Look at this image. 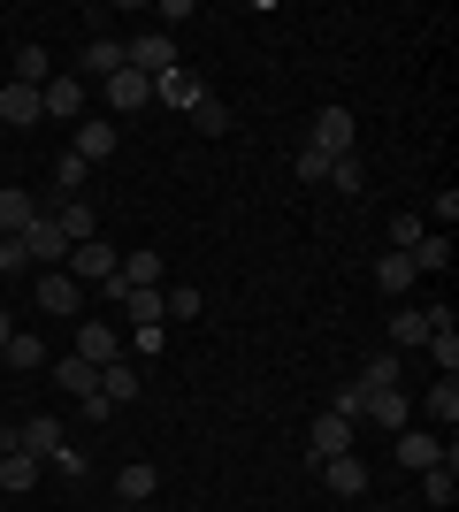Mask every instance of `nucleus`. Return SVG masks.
I'll list each match as a JSON object with an SVG mask.
<instances>
[{"instance_id": "nucleus-23", "label": "nucleus", "mask_w": 459, "mask_h": 512, "mask_svg": "<svg viewBox=\"0 0 459 512\" xmlns=\"http://www.w3.org/2000/svg\"><path fill=\"white\" fill-rule=\"evenodd\" d=\"M153 490H161V467H146V459H131V467L115 474V497H123V505H146Z\"/></svg>"}, {"instance_id": "nucleus-31", "label": "nucleus", "mask_w": 459, "mask_h": 512, "mask_svg": "<svg viewBox=\"0 0 459 512\" xmlns=\"http://www.w3.org/2000/svg\"><path fill=\"white\" fill-rule=\"evenodd\" d=\"M131 299V329H169V306H161V291H123Z\"/></svg>"}, {"instance_id": "nucleus-24", "label": "nucleus", "mask_w": 459, "mask_h": 512, "mask_svg": "<svg viewBox=\"0 0 459 512\" xmlns=\"http://www.w3.org/2000/svg\"><path fill=\"white\" fill-rule=\"evenodd\" d=\"M421 497L437 512H452V497H459V459H444V467H421Z\"/></svg>"}, {"instance_id": "nucleus-12", "label": "nucleus", "mask_w": 459, "mask_h": 512, "mask_svg": "<svg viewBox=\"0 0 459 512\" xmlns=\"http://www.w3.org/2000/svg\"><path fill=\"white\" fill-rule=\"evenodd\" d=\"M77 360H85V367H108V360H123V337H115L108 321H77Z\"/></svg>"}, {"instance_id": "nucleus-3", "label": "nucleus", "mask_w": 459, "mask_h": 512, "mask_svg": "<svg viewBox=\"0 0 459 512\" xmlns=\"http://www.w3.org/2000/svg\"><path fill=\"white\" fill-rule=\"evenodd\" d=\"M115 268H123V253H115L108 237H92V245H69V260H62V276H77V283H108Z\"/></svg>"}, {"instance_id": "nucleus-14", "label": "nucleus", "mask_w": 459, "mask_h": 512, "mask_svg": "<svg viewBox=\"0 0 459 512\" xmlns=\"http://www.w3.org/2000/svg\"><path fill=\"white\" fill-rule=\"evenodd\" d=\"M115 146H123V138H115V123H108V115H85V123H77V146H69V153H77V161L92 169V161H108Z\"/></svg>"}, {"instance_id": "nucleus-6", "label": "nucleus", "mask_w": 459, "mask_h": 512, "mask_svg": "<svg viewBox=\"0 0 459 512\" xmlns=\"http://www.w3.org/2000/svg\"><path fill=\"white\" fill-rule=\"evenodd\" d=\"M115 69H123V39H115V31L85 39V54H77V77H85V85H108Z\"/></svg>"}, {"instance_id": "nucleus-29", "label": "nucleus", "mask_w": 459, "mask_h": 512, "mask_svg": "<svg viewBox=\"0 0 459 512\" xmlns=\"http://www.w3.org/2000/svg\"><path fill=\"white\" fill-rule=\"evenodd\" d=\"M375 283H383L391 299H406V291H414V260H406V253H383V260H375Z\"/></svg>"}, {"instance_id": "nucleus-16", "label": "nucleus", "mask_w": 459, "mask_h": 512, "mask_svg": "<svg viewBox=\"0 0 459 512\" xmlns=\"http://www.w3.org/2000/svg\"><path fill=\"white\" fill-rule=\"evenodd\" d=\"M337 451H352V421L345 413H314V467H322V459H337Z\"/></svg>"}, {"instance_id": "nucleus-25", "label": "nucleus", "mask_w": 459, "mask_h": 512, "mask_svg": "<svg viewBox=\"0 0 459 512\" xmlns=\"http://www.w3.org/2000/svg\"><path fill=\"white\" fill-rule=\"evenodd\" d=\"M406 260H414V276H444V268H452V237H444V230H429V237H421V245H414Z\"/></svg>"}, {"instance_id": "nucleus-15", "label": "nucleus", "mask_w": 459, "mask_h": 512, "mask_svg": "<svg viewBox=\"0 0 459 512\" xmlns=\"http://www.w3.org/2000/svg\"><path fill=\"white\" fill-rule=\"evenodd\" d=\"M46 214L62 222V237H69V245H92V237H100V214H92L85 199H54V207H46Z\"/></svg>"}, {"instance_id": "nucleus-22", "label": "nucleus", "mask_w": 459, "mask_h": 512, "mask_svg": "<svg viewBox=\"0 0 459 512\" xmlns=\"http://www.w3.org/2000/svg\"><path fill=\"white\" fill-rule=\"evenodd\" d=\"M39 314H77V276L46 268V276H39Z\"/></svg>"}, {"instance_id": "nucleus-27", "label": "nucleus", "mask_w": 459, "mask_h": 512, "mask_svg": "<svg viewBox=\"0 0 459 512\" xmlns=\"http://www.w3.org/2000/svg\"><path fill=\"white\" fill-rule=\"evenodd\" d=\"M421 413H429L437 428H452V421H459V375H437V390L421 398Z\"/></svg>"}, {"instance_id": "nucleus-40", "label": "nucleus", "mask_w": 459, "mask_h": 512, "mask_svg": "<svg viewBox=\"0 0 459 512\" xmlns=\"http://www.w3.org/2000/svg\"><path fill=\"white\" fill-rule=\"evenodd\" d=\"M360 383H368V390H398V352H375Z\"/></svg>"}, {"instance_id": "nucleus-21", "label": "nucleus", "mask_w": 459, "mask_h": 512, "mask_svg": "<svg viewBox=\"0 0 459 512\" xmlns=\"http://www.w3.org/2000/svg\"><path fill=\"white\" fill-rule=\"evenodd\" d=\"M31 222H39V199L8 184V192H0V237H23V230H31Z\"/></svg>"}, {"instance_id": "nucleus-10", "label": "nucleus", "mask_w": 459, "mask_h": 512, "mask_svg": "<svg viewBox=\"0 0 459 512\" xmlns=\"http://www.w3.org/2000/svg\"><path fill=\"white\" fill-rule=\"evenodd\" d=\"M16 444H23V451H31V459H39V467H46V459H54V451L69 444V428L54 421V413H31V421L16 428Z\"/></svg>"}, {"instance_id": "nucleus-38", "label": "nucleus", "mask_w": 459, "mask_h": 512, "mask_svg": "<svg viewBox=\"0 0 459 512\" xmlns=\"http://www.w3.org/2000/svg\"><path fill=\"white\" fill-rule=\"evenodd\" d=\"M85 161H77V153H62V161H54V184H62V199H77V192H85Z\"/></svg>"}, {"instance_id": "nucleus-13", "label": "nucleus", "mask_w": 459, "mask_h": 512, "mask_svg": "<svg viewBox=\"0 0 459 512\" xmlns=\"http://www.w3.org/2000/svg\"><path fill=\"white\" fill-rule=\"evenodd\" d=\"M161 276H169V260L138 245V253L123 260V268H115V291H161Z\"/></svg>"}, {"instance_id": "nucleus-19", "label": "nucleus", "mask_w": 459, "mask_h": 512, "mask_svg": "<svg viewBox=\"0 0 459 512\" xmlns=\"http://www.w3.org/2000/svg\"><path fill=\"white\" fill-rule=\"evenodd\" d=\"M0 490L31 497V490H39V459H31V451H0Z\"/></svg>"}, {"instance_id": "nucleus-2", "label": "nucleus", "mask_w": 459, "mask_h": 512, "mask_svg": "<svg viewBox=\"0 0 459 512\" xmlns=\"http://www.w3.org/2000/svg\"><path fill=\"white\" fill-rule=\"evenodd\" d=\"M123 62L153 85V77H169V69H176V39H169V31H138V39H123Z\"/></svg>"}, {"instance_id": "nucleus-36", "label": "nucleus", "mask_w": 459, "mask_h": 512, "mask_svg": "<svg viewBox=\"0 0 459 512\" xmlns=\"http://www.w3.org/2000/svg\"><path fill=\"white\" fill-rule=\"evenodd\" d=\"M161 306H169V321H192L199 314V291H192V283H161Z\"/></svg>"}, {"instance_id": "nucleus-35", "label": "nucleus", "mask_w": 459, "mask_h": 512, "mask_svg": "<svg viewBox=\"0 0 459 512\" xmlns=\"http://www.w3.org/2000/svg\"><path fill=\"white\" fill-rule=\"evenodd\" d=\"M54 62H46V46H16V85H46Z\"/></svg>"}, {"instance_id": "nucleus-41", "label": "nucleus", "mask_w": 459, "mask_h": 512, "mask_svg": "<svg viewBox=\"0 0 459 512\" xmlns=\"http://www.w3.org/2000/svg\"><path fill=\"white\" fill-rule=\"evenodd\" d=\"M291 169H299V176H306V184H329V153H314V146H306V153H299V161H291Z\"/></svg>"}, {"instance_id": "nucleus-32", "label": "nucleus", "mask_w": 459, "mask_h": 512, "mask_svg": "<svg viewBox=\"0 0 459 512\" xmlns=\"http://www.w3.org/2000/svg\"><path fill=\"white\" fill-rule=\"evenodd\" d=\"M329 192H345V199H360V192H368V169H360V153L329 161Z\"/></svg>"}, {"instance_id": "nucleus-17", "label": "nucleus", "mask_w": 459, "mask_h": 512, "mask_svg": "<svg viewBox=\"0 0 459 512\" xmlns=\"http://www.w3.org/2000/svg\"><path fill=\"white\" fill-rule=\"evenodd\" d=\"M199 92H207V85H199V69H184V62H176L169 77H153V100L184 107V115H192V100H199Z\"/></svg>"}, {"instance_id": "nucleus-43", "label": "nucleus", "mask_w": 459, "mask_h": 512, "mask_svg": "<svg viewBox=\"0 0 459 512\" xmlns=\"http://www.w3.org/2000/svg\"><path fill=\"white\" fill-rule=\"evenodd\" d=\"M0 268H31V253H23V237H0Z\"/></svg>"}, {"instance_id": "nucleus-44", "label": "nucleus", "mask_w": 459, "mask_h": 512, "mask_svg": "<svg viewBox=\"0 0 459 512\" xmlns=\"http://www.w3.org/2000/svg\"><path fill=\"white\" fill-rule=\"evenodd\" d=\"M8 337H16V321H8V314H0V344H8Z\"/></svg>"}, {"instance_id": "nucleus-11", "label": "nucleus", "mask_w": 459, "mask_h": 512, "mask_svg": "<svg viewBox=\"0 0 459 512\" xmlns=\"http://www.w3.org/2000/svg\"><path fill=\"white\" fill-rule=\"evenodd\" d=\"M444 459H459V451H444L437 436H429V428H398V467H444Z\"/></svg>"}, {"instance_id": "nucleus-26", "label": "nucleus", "mask_w": 459, "mask_h": 512, "mask_svg": "<svg viewBox=\"0 0 459 512\" xmlns=\"http://www.w3.org/2000/svg\"><path fill=\"white\" fill-rule=\"evenodd\" d=\"M100 398H108V406H131V398H138V367L108 360V367H100Z\"/></svg>"}, {"instance_id": "nucleus-7", "label": "nucleus", "mask_w": 459, "mask_h": 512, "mask_svg": "<svg viewBox=\"0 0 459 512\" xmlns=\"http://www.w3.org/2000/svg\"><path fill=\"white\" fill-rule=\"evenodd\" d=\"M352 107H322V115H314V153H329V161H345L352 153Z\"/></svg>"}, {"instance_id": "nucleus-1", "label": "nucleus", "mask_w": 459, "mask_h": 512, "mask_svg": "<svg viewBox=\"0 0 459 512\" xmlns=\"http://www.w3.org/2000/svg\"><path fill=\"white\" fill-rule=\"evenodd\" d=\"M85 100H92V85L69 69V77H46L39 85V107H46V123H85Z\"/></svg>"}, {"instance_id": "nucleus-5", "label": "nucleus", "mask_w": 459, "mask_h": 512, "mask_svg": "<svg viewBox=\"0 0 459 512\" xmlns=\"http://www.w3.org/2000/svg\"><path fill=\"white\" fill-rule=\"evenodd\" d=\"M31 123H46V107H39V85H0V130H31Z\"/></svg>"}, {"instance_id": "nucleus-30", "label": "nucleus", "mask_w": 459, "mask_h": 512, "mask_svg": "<svg viewBox=\"0 0 459 512\" xmlns=\"http://www.w3.org/2000/svg\"><path fill=\"white\" fill-rule=\"evenodd\" d=\"M54 383L77 390V398H92V390H100V367H85L77 352H69V360H54Z\"/></svg>"}, {"instance_id": "nucleus-20", "label": "nucleus", "mask_w": 459, "mask_h": 512, "mask_svg": "<svg viewBox=\"0 0 459 512\" xmlns=\"http://www.w3.org/2000/svg\"><path fill=\"white\" fill-rule=\"evenodd\" d=\"M0 360L16 367V375H39V367H46V344H39V329H16V337L0 344Z\"/></svg>"}, {"instance_id": "nucleus-33", "label": "nucleus", "mask_w": 459, "mask_h": 512, "mask_svg": "<svg viewBox=\"0 0 459 512\" xmlns=\"http://www.w3.org/2000/svg\"><path fill=\"white\" fill-rule=\"evenodd\" d=\"M192 123H199V138H222V130H230V107H222L215 92H199V100H192Z\"/></svg>"}, {"instance_id": "nucleus-34", "label": "nucleus", "mask_w": 459, "mask_h": 512, "mask_svg": "<svg viewBox=\"0 0 459 512\" xmlns=\"http://www.w3.org/2000/svg\"><path fill=\"white\" fill-rule=\"evenodd\" d=\"M429 352H437V375H459V321L429 329Z\"/></svg>"}, {"instance_id": "nucleus-18", "label": "nucleus", "mask_w": 459, "mask_h": 512, "mask_svg": "<svg viewBox=\"0 0 459 512\" xmlns=\"http://www.w3.org/2000/svg\"><path fill=\"white\" fill-rule=\"evenodd\" d=\"M360 421H375V428H414V406H406V398H398V390H368V413H360Z\"/></svg>"}, {"instance_id": "nucleus-9", "label": "nucleus", "mask_w": 459, "mask_h": 512, "mask_svg": "<svg viewBox=\"0 0 459 512\" xmlns=\"http://www.w3.org/2000/svg\"><path fill=\"white\" fill-rule=\"evenodd\" d=\"M314 474H322L337 497H368V459H360V451H337V459H322Z\"/></svg>"}, {"instance_id": "nucleus-37", "label": "nucleus", "mask_w": 459, "mask_h": 512, "mask_svg": "<svg viewBox=\"0 0 459 512\" xmlns=\"http://www.w3.org/2000/svg\"><path fill=\"white\" fill-rule=\"evenodd\" d=\"M421 237H429V222H421V214H398L391 222V253H414Z\"/></svg>"}, {"instance_id": "nucleus-4", "label": "nucleus", "mask_w": 459, "mask_h": 512, "mask_svg": "<svg viewBox=\"0 0 459 512\" xmlns=\"http://www.w3.org/2000/svg\"><path fill=\"white\" fill-rule=\"evenodd\" d=\"M23 253H31V268H62L69 260V237H62V222H54L46 207H39V222L23 230Z\"/></svg>"}, {"instance_id": "nucleus-8", "label": "nucleus", "mask_w": 459, "mask_h": 512, "mask_svg": "<svg viewBox=\"0 0 459 512\" xmlns=\"http://www.w3.org/2000/svg\"><path fill=\"white\" fill-rule=\"evenodd\" d=\"M100 100H108V115H138V107L153 100V85H146V77H138L131 62H123V69H115V77H108V85H100Z\"/></svg>"}, {"instance_id": "nucleus-42", "label": "nucleus", "mask_w": 459, "mask_h": 512, "mask_svg": "<svg viewBox=\"0 0 459 512\" xmlns=\"http://www.w3.org/2000/svg\"><path fill=\"white\" fill-rule=\"evenodd\" d=\"M46 467H54V474H69V482H77V474H85V451H77V444H62V451H54V459H46Z\"/></svg>"}, {"instance_id": "nucleus-39", "label": "nucleus", "mask_w": 459, "mask_h": 512, "mask_svg": "<svg viewBox=\"0 0 459 512\" xmlns=\"http://www.w3.org/2000/svg\"><path fill=\"white\" fill-rule=\"evenodd\" d=\"M329 413H345V421L360 428V413H368V383H345L337 398H329Z\"/></svg>"}, {"instance_id": "nucleus-28", "label": "nucleus", "mask_w": 459, "mask_h": 512, "mask_svg": "<svg viewBox=\"0 0 459 512\" xmlns=\"http://www.w3.org/2000/svg\"><path fill=\"white\" fill-rule=\"evenodd\" d=\"M391 344H398V352L429 344V314H421V306H398V314H391Z\"/></svg>"}]
</instances>
